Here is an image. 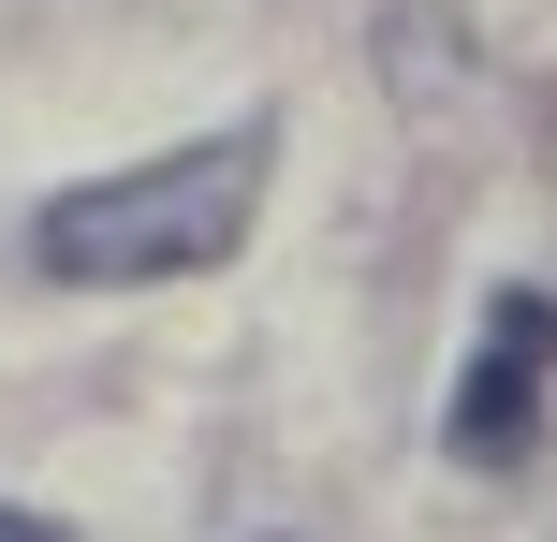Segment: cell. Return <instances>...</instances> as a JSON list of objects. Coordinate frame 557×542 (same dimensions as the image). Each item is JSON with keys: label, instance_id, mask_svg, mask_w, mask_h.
<instances>
[{"label": "cell", "instance_id": "obj_1", "mask_svg": "<svg viewBox=\"0 0 557 542\" xmlns=\"http://www.w3.org/2000/svg\"><path fill=\"white\" fill-rule=\"evenodd\" d=\"M264 176H278V117H221L206 147H162V162H133V176H74V191H45L29 264H45V279H74V293L206 279V264L250 250Z\"/></svg>", "mask_w": 557, "mask_h": 542}, {"label": "cell", "instance_id": "obj_2", "mask_svg": "<svg viewBox=\"0 0 557 542\" xmlns=\"http://www.w3.org/2000/svg\"><path fill=\"white\" fill-rule=\"evenodd\" d=\"M543 381H557V293L513 279L499 308H484V338H470V381H455V411H441V455L455 469H513L543 440Z\"/></svg>", "mask_w": 557, "mask_h": 542}, {"label": "cell", "instance_id": "obj_3", "mask_svg": "<svg viewBox=\"0 0 557 542\" xmlns=\"http://www.w3.org/2000/svg\"><path fill=\"white\" fill-rule=\"evenodd\" d=\"M0 542H74V528H45V514H15V499H0Z\"/></svg>", "mask_w": 557, "mask_h": 542}]
</instances>
